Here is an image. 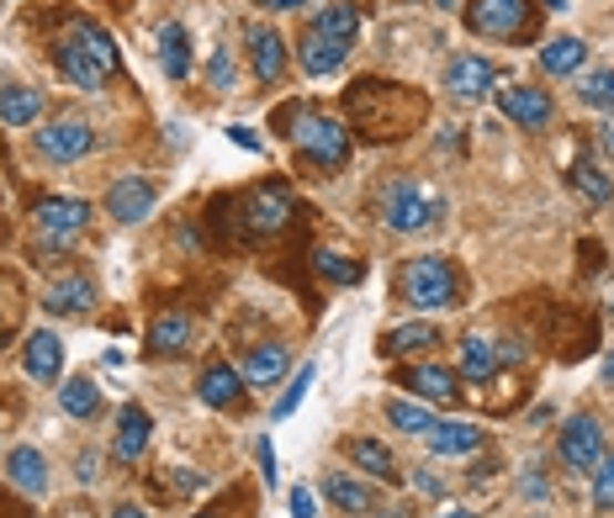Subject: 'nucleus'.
I'll return each mask as SVG.
<instances>
[{"label": "nucleus", "instance_id": "nucleus-33", "mask_svg": "<svg viewBox=\"0 0 614 518\" xmlns=\"http://www.w3.org/2000/svg\"><path fill=\"white\" fill-rule=\"evenodd\" d=\"M434 344V323H402V329H387L381 350L387 354H419Z\"/></svg>", "mask_w": 614, "mask_h": 518}, {"label": "nucleus", "instance_id": "nucleus-14", "mask_svg": "<svg viewBox=\"0 0 614 518\" xmlns=\"http://www.w3.org/2000/svg\"><path fill=\"white\" fill-rule=\"evenodd\" d=\"M286 365H291V354H286V344H255V350L244 354V386H276V381L286 376Z\"/></svg>", "mask_w": 614, "mask_h": 518}, {"label": "nucleus", "instance_id": "nucleus-15", "mask_svg": "<svg viewBox=\"0 0 614 518\" xmlns=\"http://www.w3.org/2000/svg\"><path fill=\"white\" fill-rule=\"evenodd\" d=\"M196 397L207 402V407H238L244 402V376H238L234 365H207L196 376Z\"/></svg>", "mask_w": 614, "mask_h": 518}, {"label": "nucleus", "instance_id": "nucleus-10", "mask_svg": "<svg viewBox=\"0 0 614 518\" xmlns=\"http://www.w3.org/2000/svg\"><path fill=\"white\" fill-rule=\"evenodd\" d=\"M345 59H350V43H339V38L318 32V27H307L303 43H297V64H303L307 80H324V74H334Z\"/></svg>", "mask_w": 614, "mask_h": 518}, {"label": "nucleus", "instance_id": "nucleus-2", "mask_svg": "<svg viewBox=\"0 0 614 518\" xmlns=\"http://www.w3.org/2000/svg\"><path fill=\"white\" fill-rule=\"evenodd\" d=\"M402 297L419 312H440V307H456V270H450L446 255H419L408 259L402 270Z\"/></svg>", "mask_w": 614, "mask_h": 518}, {"label": "nucleus", "instance_id": "nucleus-38", "mask_svg": "<svg viewBox=\"0 0 614 518\" xmlns=\"http://www.w3.org/2000/svg\"><path fill=\"white\" fill-rule=\"evenodd\" d=\"M593 508L598 514H614V455H604L593 466Z\"/></svg>", "mask_w": 614, "mask_h": 518}, {"label": "nucleus", "instance_id": "nucleus-13", "mask_svg": "<svg viewBox=\"0 0 614 518\" xmlns=\"http://www.w3.org/2000/svg\"><path fill=\"white\" fill-rule=\"evenodd\" d=\"M498 112L520 127H545L551 122V95L535 91V85H503L498 91Z\"/></svg>", "mask_w": 614, "mask_h": 518}, {"label": "nucleus", "instance_id": "nucleus-50", "mask_svg": "<svg viewBox=\"0 0 614 518\" xmlns=\"http://www.w3.org/2000/svg\"><path fill=\"white\" fill-rule=\"evenodd\" d=\"M434 6H440V11H450V6H456V0H434Z\"/></svg>", "mask_w": 614, "mask_h": 518}, {"label": "nucleus", "instance_id": "nucleus-21", "mask_svg": "<svg viewBox=\"0 0 614 518\" xmlns=\"http://www.w3.org/2000/svg\"><path fill=\"white\" fill-rule=\"evenodd\" d=\"M149 413H143V407H133V402H127V407H122V418H117V460H139L143 449H149Z\"/></svg>", "mask_w": 614, "mask_h": 518}, {"label": "nucleus", "instance_id": "nucleus-52", "mask_svg": "<svg viewBox=\"0 0 614 518\" xmlns=\"http://www.w3.org/2000/svg\"><path fill=\"white\" fill-rule=\"evenodd\" d=\"M196 518H213V514H196Z\"/></svg>", "mask_w": 614, "mask_h": 518}, {"label": "nucleus", "instance_id": "nucleus-4", "mask_svg": "<svg viewBox=\"0 0 614 518\" xmlns=\"http://www.w3.org/2000/svg\"><path fill=\"white\" fill-rule=\"evenodd\" d=\"M291 138H297V148H303L307 159H318V165H329V169L350 159V133H345V127H339L334 117L303 112V117H297V133H291Z\"/></svg>", "mask_w": 614, "mask_h": 518}, {"label": "nucleus", "instance_id": "nucleus-1", "mask_svg": "<svg viewBox=\"0 0 614 518\" xmlns=\"http://www.w3.org/2000/svg\"><path fill=\"white\" fill-rule=\"evenodd\" d=\"M59 70L80 91H101L117 74V43H112V32H101L95 22H70L64 38H59Z\"/></svg>", "mask_w": 614, "mask_h": 518}, {"label": "nucleus", "instance_id": "nucleus-22", "mask_svg": "<svg viewBox=\"0 0 614 518\" xmlns=\"http://www.w3.org/2000/svg\"><path fill=\"white\" fill-rule=\"evenodd\" d=\"M95 302V286L85 276H64V281H53L43 291V307L48 312H85Z\"/></svg>", "mask_w": 614, "mask_h": 518}, {"label": "nucleus", "instance_id": "nucleus-51", "mask_svg": "<svg viewBox=\"0 0 614 518\" xmlns=\"http://www.w3.org/2000/svg\"><path fill=\"white\" fill-rule=\"evenodd\" d=\"M0 344H6V329H0Z\"/></svg>", "mask_w": 614, "mask_h": 518}, {"label": "nucleus", "instance_id": "nucleus-41", "mask_svg": "<svg viewBox=\"0 0 614 518\" xmlns=\"http://www.w3.org/2000/svg\"><path fill=\"white\" fill-rule=\"evenodd\" d=\"M255 460H260L265 487H270V481H276V449H270V439H260V445H255Z\"/></svg>", "mask_w": 614, "mask_h": 518}, {"label": "nucleus", "instance_id": "nucleus-32", "mask_svg": "<svg viewBox=\"0 0 614 518\" xmlns=\"http://www.w3.org/2000/svg\"><path fill=\"white\" fill-rule=\"evenodd\" d=\"M324 493H329V503L339 514H371V493H366L360 481H350V476L334 472L329 481H324Z\"/></svg>", "mask_w": 614, "mask_h": 518}, {"label": "nucleus", "instance_id": "nucleus-30", "mask_svg": "<svg viewBox=\"0 0 614 518\" xmlns=\"http://www.w3.org/2000/svg\"><path fill=\"white\" fill-rule=\"evenodd\" d=\"M43 112V95L27 91V85H11V91H0V122H11V127H27V122H38Z\"/></svg>", "mask_w": 614, "mask_h": 518}, {"label": "nucleus", "instance_id": "nucleus-39", "mask_svg": "<svg viewBox=\"0 0 614 518\" xmlns=\"http://www.w3.org/2000/svg\"><path fill=\"white\" fill-rule=\"evenodd\" d=\"M207 85L213 91H234V53L228 48H217L213 59H207Z\"/></svg>", "mask_w": 614, "mask_h": 518}, {"label": "nucleus", "instance_id": "nucleus-37", "mask_svg": "<svg viewBox=\"0 0 614 518\" xmlns=\"http://www.w3.org/2000/svg\"><path fill=\"white\" fill-rule=\"evenodd\" d=\"M313 381H318V365H313V360H307V365H297V371H291V381H286L282 402H276V418H291V413H297V402L307 397V386H313Z\"/></svg>", "mask_w": 614, "mask_h": 518}, {"label": "nucleus", "instance_id": "nucleus-36", "mask_svg": "<svg viewBox=\"0 0 614 518\" xmlns=\"http://www.w3.org/2000/svg\"><path fill=\"white\" fill-rule=\"evenodd\" d=\"M313 265H318V276H324V281H334V286H355V281H360V265H355L350 255L318 249V255H313Z\"/></svg>", "mask_w": 614, "mask_h": 518}, {"label": "nucleus", "instance_id": "nucleus-42", "mask_svg": "<svg viewBox=\"0 0 614 518\" xmlns=\"http://www.w3.org/2000/svg\"><path fill=\"white\" fill-rule=\"evenodd\" d=\"M413 487H419L424 497H440V493H446V481H440L434 472H413Z\"/></svg>", "mask_w": 614, "mask_h": 518}, {"label": "nucleus", "instance_id": "nucleus-19", "mask_svg": "<svg viewBox=\"0 0 614 518\" xmlns=\"http://www.w3.org/2000/svg\"><path fill=\"white\" fill-rule=\"evenodd\" d=\"M59 365H64V344H59V333L38 329L32 339H27V376H32V381H53V376H59Z\"/></svg>", "mask_w": 614, "mask_h": 518}, {"label": "nucleus", "instance_id": "nucleus-20", "mask_svg": "<svg viewBox=\"0 0 614 518\" xmlns=\"http://www.w3.org/2000/svg\"><path fill=\"white\" fill-rule=\"evenodd\" d=\"M6 472H11V481H17V487H22L27 497H43V493H48V460H43V455H38L32 445L11 449Z\"/></svg>", "mask_w": 614, "mask_h": 518}, {"label": "nucleus", "instance_id": "nucleus-16", "mask_svg": "<svg viewBox=\"0 0 614 518\" xmlns=\"http://www.w3.org/2000/svg\"><path fill=\"white\" fill-rule=\"evenodd\" d=\"M402 386L429 397L434 407H450V402H456V376H450L446 365H408V371H402Z\"/></svg>", "mask_w": 614, "mask_h": 518}, {"label": "nucleus", "instance_id": "nucleus-25", "mask_svg": "<svg viewBox=\"0 0 614 518\" xmlns=\"http://www.w3.org/2000/svg\"><path fill=\"white\" fill-rule=\"evenodd\" d=\"M424 439H429L434 455H472V449L482 445V428H472V424H434Z\"/></svg>", "mask_w": 614, "mask_h": 518}, {"label": "nucleus", "instance_id": "nucleus-29", "mask_svg": "<svg viewBox=\"0 0 614 518\" xmlns=\"http://www.w3.org/2000/svg\"><path fill=\"white\" fill-rule=\"evenodd\" d=\"M307 27H318V32H329V38H339V43H350L355 32H360V11H355L350 0H334V6H324Z\"/></svg>", "mask_w": 614, "mask_h": 518}, {"label": "nucleus", "instance_id": "nucleus-3", "mask_svg": "<svg viewBox=\"0 0 614 518\" xmlns=\"http://www.w3.org/2000/svg\"><path fill=\"white\" fill-rule=\"evenodd\" d=\"M434 213H440V201H434L419 180H392L387 196H381V222H387L392 234H419V228L434 222Z\"/></svg>", "mask_w": 614, "mask_h": 518}, {"label": "nucleus", "instance_id": "nucleus-47", "mask_svg": "<svg viewBox=\"0 0 614 518\" xmlns=\"http://www.w3.org/2000/svg\"><path fill=\"white\" fill-rule=\"evenodd\" d=\"M604 381L614 386V354H604Z\"/></svg>", "mask_w": 614, "mask_h": 518}, {"label": "nucleus", "instance_id": "nucleus-9", "mask_svg": "<svg viewBox=\"0 0 614 518\" xmlns=\"http://www.w3.org/2000/svg\"><path fill=\"white\" fill-rule=\"evenodd\" d=\"M154 201H160V186L143 180V175H117L112 190H106V213L117 217V222H143V217L154 213Z\"/></svg>", "mask_w": 614, "mask_h": 518}, {"label": "nucleus", "instance_id": "nucleus-5", "mask_svg": "<svg viewBox=\"0 0 614 518\" xmlns=\"http://www.w3.org/2000/svg\"><path fill=\"white\" fill-rule=\"evenodd\" d=\"M32 217H38V238L53 244V249H64L91 222V201H80V196H48V201L32 207Z\"/></svg>", "mask_w": 614, "mask_h": 518}, {"label": "nucleus", "instance_id": "nucleus-40", "mask_svg": "<svg viewBox=\"0 0 614 518\" xmlns=\"http://www.w3.org/2000/svg\"><path fill=\"white\" fill-rule=\"evenodd\" d=\"M286 503H291V518H318V497L307 493V487H291Z\"/></svg>", "mask_w": 614, "mask_h": 518}, {"label": "nucleus", "instance_id": "nucleus-24", "mask_svg": "<svg viewBox=\"0 0 614 518\" xmlns=\"http://www.w3.org/2000/svg\"><path fill=\"white\" fill-rule=\"evenodd\" d=\"M583 59H589V43L583 38H551L541 48V70L545 74H577L583 70Z\"/></svg>", "mask_w": 614, "mask_h": 518}, {"label": "nucleus", "instance_id": "nucleus-44", "mask_svg": "<svg viewBox=\"0 0 614 518\" xmlns=\"http://www.w3.org/2000/svg\"><path fill=\"white\" fill-rule=\"evenodd\" d=\"M260 6H265V11H303L307 0H260Z\"/></svg>", "mask_w": 614, "mask_h": 518}, {"label": "nucleus", "instance_id": "nucleus-48", "mask_svg": "<svg viewBox=\"0 0 614 518\" xmlns=\"http://www.w3.org/2000/svg\"><path fill=\"white\" fill-rule=\"evenodd\" d=\"M434 518H472L467 508H446V514H434Z\"/></svg>", "mask_w": 614, "mask_h": 518}, {"label": "nucleus", "instance_id": "nucleus-18", "mask_svg": "<svg viewBox=\"0 0 614 518\" xmlns=\"http://www.w3.org/2000/svg\"><path fill=\"white\" fill-rule=\"evenodd\" d=\"M160 70H165V80H175V85L191 74V32L181 22L160 27Z\"/></svg>", "mask_w": 614, "mask_h": 518}, {"label": "nucleus", "instance_id": "nucleus-27", "mask_svg": "<svg viewBox=\"0 0 614 518\" xmlns=\"http://www.w3.org/2000/svg\"><path fill=\"white\" fill-rule=\"evenodd\" d=\"M493 371H498V344L493 339H477V333L472 339H461V376L482 386Z\"/></svg>", "mask_w": 614, "mask_h": 518}, {"label": "nucleus", "instance_id": "nucleus-43", "mask_svg": "<svg viewBox=\"0 0 614 518\" xmlns=\"http://www.w3.org/2000/svg\"><path fill=\"white\" fill-rule=\"evenodd\" d=\"M228 138H234L238 148H249V154H255V148H260V138H255V133H249V127H228Z\"/></svg>", "mask_w": 614, "mask_h": 518}, {"label": "nucleus", "instance_id": "nucleus-46", "mask_svg": "<svg viewBox=\"0 0 614 518\" xmlns=\"http://www.w3.org/2000/svg\"><path fill=\"white\" fill-rule=\"evenodd\" d=\"M112 518H149V514H143V508H133V503H127V508H117V514H112Z\"/></svg>", "mask_w": 614, "mask_h": 518}, {"label": "nucleus", "instance_id": "nucleus-45", "mask_svg": "<svg viewBox=\"0 0 614 518\" xmlns=\"http://www.w3.org/2000/svg\"><path fill=\"white\" fill-rule=\"evenodd\" d=\"M74 476H80V481H95V455H80V472Z\"/></svg>", "mask_w": 614, "mask_h": 518}, {"label": "nucleus", "instance_id": "nucleus-23", "mask_svg": "<svg viewBox=\"0 0 614 518\" xmlns=\"http://www.w3.org/2000/svg\"><path fill=\"white\" fill-rule=\"evenodd\" d=\"M191 339V318L186 312H160L154 329H149V350L154 354H181Z\"/></svg>", "mask_w": 614, "mask_h": 518}, {"label": "nucleus", "instance_id": "nucleus-28", "mask_svg": "<svg viewBox=\"0 0 614 518\" xmlns=\"http://www.w3.org/2000/svg\"><path fill=\"white\" fill-rule=\"evenodd\" d=\"M59 407L70 413V418H95V407H101V386L91 376H70L59 386Z\"/></svg>", "mask_w": 614, "mask_h": 518}, {"label": "nucleus", "instance_id": "nucleus-49", "mask_svg": "<svg viewBox=\"0 0 614 518\" xmlns=\"http://www.w3.org/2000/svg\"><path fill=\"white\" fill-rule=\"evenodd\" d=\"M377 518H408V514H402V508H381Z\"/></svg>", "mask_w": 614, "mask_h": 518}, {"label": "nucleus", "instance_id": "nucleus-7", "mask_svg": "<svg viewBox=\"0 0 614 518\" xmlns=\"http://www.w3.org/2000/svg\"><path fill=\"white\" fill-rule=\"evenodd\" d=\"M530 22V0H477L467 11V27L482 38H520Z\"/></svg>", "mask_w": 614, "mask_h": 518}, {"label": "nucleus", "instance_id": "nucleus-17", "mask_svg": "<svg viewBox=\"0 0 614 518\" xmlns=\"http://www.w3.org/2000/svg\"><path fill=\"white\" fill-rule=\"evenodd\" d=\"M249 64H255L260 80H282V70H286L282 32H270V27H249Z\"/></svg>", "mask_w": 614, "mask_h": 518}, {"label": "nucleus", "instance_id": "nucleus-34", "mask_svg": "<svg viewBox=\"0 0 614 518\" xmlns=\"http://www.w3.org/2000/svg\"><path fill=\"white\" fill-rule=\"evenodd\" d=\"M572 186L583 190L589 201H598V207H604V201H614V180L593 165V159H577V165H572Z\"/></svg>", "mask_w": 614, "mask_h": 518}, {"label": "nucleus", "instance_id": "nucleus-11", "mask_svg": "<svg viewBox=\"0 0 614 518\" xmlns=\"http://www.w3.org/2000/svg\"><path fill=\"white\" fill-rule=\"evenodd\" d=\"M446 91L461 95V101H488V95H493V59L461 53V59L446 70Z\"/></svg>", "mask_w": 614, "mask_h": 518}, {"label": "nucleus", "instance_id": "nucleus-26", "mask_svg": "<svg viewBox=\"0 0 614 518\" xmlns=\"http://www.w3.org/2000/svg\"><path fill=\"white\" fill-rule=\"evenodd\" d=\"M350 460L366 476H377V481H398V460H392V449L377 445V439H350Z\"/></svg>", "mask_w": 614, "mask_h": 518}, {"label": "nucleus", "instance_id": "nucleus-12", "mask_svg": "<svg viewBox=\"0 0 614 518\" xmlns=\"http://www.w3.org/2000/svg\"><path fill=\"white\" fill-rule=\"evenodd\" d=\"M286 217H291V196H286V186L249 190V201H244V228H249V234H276Z\"/></svg>", "mask_w": 614, "mask_h": 518}, {"label": "nucleus", "instance_id": "nucleus-6", "mask_svg": "<svg viewBox=\"0 0 614 518\" xmlns=\"http://www.w3.org/2000/svg\"><path fill=\"white\" fill-rule=\"evenodd\" d=\"M91 122H80V117H59V122H48L43 133H38V154L43 159H53V165H74V159H85L91 154Z\"/></svg>", "mask_w": 614, "mask_h": 518}, {"label": "nucleus", "instance_id": "nucleus-8", "mask_svg": "<svg viewBox=\"0 0 614 518\" xmlns=\"http://www.w3.org/2000/svg\"><path fill=\"white\" fill-rule=\"evenodd\" d=\"M604 460V428L593 424L589 413H577L562 424V466L567 472H593Z\"/></svg>", "mask_w": 614, "mask_h": 518}, {"label": "nucleus", "instance_id": "nucleus-35", "mask_svg": "<svg viewBox=\"0 0 614 518\" xmlns=\"http://www.w3.org/2000/svg\"><path fill=\"white\" fill-rule=\"evenodd\" d=\"M387 424L402 428V434H419V439H424L429 428H434V413H429V407H419V402H387Z\"/></svg>", "mask_w": 614, "mask_h": 518}, {"label": "nucleus", "instance_id": "nucleus-31", "mask_svg": "<svg viewBox=\"0 0 614 518\" xmlns=\"http://www.w3.org/2000/svg\"><path fill=\"white\" fill-rule=\"evenodd\" d=\"M577 101L589 106V112H604L614 117V70H589L577 80Z\"/></svg>", "mask_w": 614, "mask_h": 518}]
</instances>
